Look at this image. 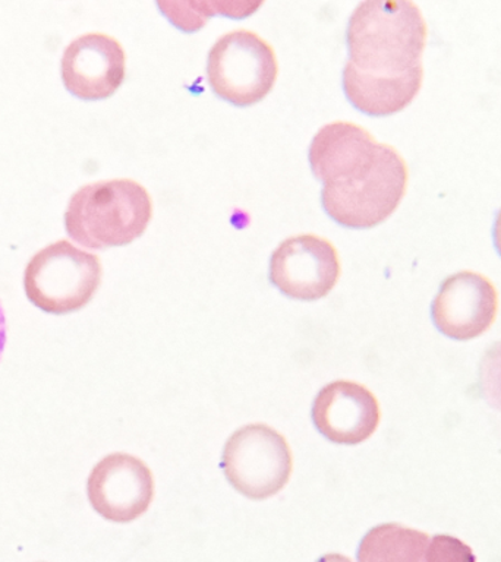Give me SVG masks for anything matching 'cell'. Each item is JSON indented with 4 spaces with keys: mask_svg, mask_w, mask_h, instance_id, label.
<instances>
[{
    "mask_svg": "<svg viewBox=\"0 0 501 562\" xmlns=\"http://www.w3.org/2000/svg\"><path fill=\"white\" fill-rule=\"evenodd\" d=\"M428 29L408 0H368L347 22V65L371 77H400L422 66Z\"/></svg>",
    "mask_w": 501,
    "mask_h": 562,
    "instance_id": "1",
    "label": "cell"
},
{
    "mask_svg": "<svg viewBox=\"0 0 501 562\" xmlns=\"http://www.w3.org/2000/svg\"><path fill=\"white\" fill-rule=\"evenodd\" d=\"M152 217V196L143 184L132 179L100 180L70 196L65 228L86 248H114L144 235Z\"/></svg>",
    "mask_w": 501,
    "mask_h": 562,
    "instance_id": "2",
    "label": "cell"
},
{
    "mask_svg": "<svg viewBox=\"0 0 501 562\" xmlns=\"http://www.w3.org/2000/svg\"><path fill=\"white\" fill-rule=\"evenodd\" d=\"M408 179V165L398 149L380 143L371 165L342 182L324 184L321 204L341 226L376 227L402 202Z\"/></svg>",
    "mask_w": 501,
    "mask_h": 562,
    "instance_id": "3",
    "label": "cell"
},
{
    "mask_svg": "<svg viewBox=\"0 0 501 562\" xmlns=\"http://www.w3.org/2000/svg\"><path fill=\"white\" fill-rule=\"evenodd\" d=\"M100 258L77 248L68 240L38 250L25 268L26 297L38 310L66 315L82 310L101 284Z\"/></svg>",
    "mask_w": 501,
    "mask_h": 562,
    "instance_id": "4",
    "label": "cell"
},
{
    "mask_svg": "<svg viewBox=\"0 0 501 562\" xmlns=\"http://www.w3.org/2000/svg\"><path fill=\"white\" fill-rule=\"evenodd\" d=\"M279 74L276 53L249 30H235L213 44L207 59V79L220 99L248 108L266 99Z\"/></svg>",
    "mask_w": 501,
    "mask_h": 562,
    "instance_id": "5",
    "label": "cell"
},
{
    "mask_svg": "<svg viewBox=\"0 0 501 562\" xmlns=\"http://www.w3.org/2000/svg\"><path fill=\"white\" fill-rule=\"evenodd\" d=\"M292 468L288 441L268 425H246L232 434L224 446V476L249 499L263 501L279 494L289 482Z\"/></svg>",
    "mask_w": 501,
    "mask_h": 562,
    "instance_id": "6",
    "label": "cell"
},
{
    "mask_svg": "<svg viewBox=\"0 0 501 562\" xmlns=\"http://www.w3.org/2000/svg\"><path fill=\"white\" fill-rule=\"evenodd\" d=\"M341 261L332 241L315 235H299L281 241L271 255L270 281L285 296L319 301L337 284Z\"/></svg>",
    "mask_w": 501,
    "mask_h": 562,
    "instance_id": "7",
    "label": "cell"
},
{
    "mask_svg": "<svg viewBox=\"0 0 501 562\" xmlns=\"http://www.w3.org/2000/svg\"><path fill=\"white\" fill-rule=\"evenodd\" d=\"M87 494L92 508L105 520L134 521L152 504V470L138 457L114 452L101 459L91 470Z\"/></svg>",
    "mask_w": 501,
    "mask_h": 562,
    "instance_id": "8",
    "label": "cell"
},
{
    "mask_svg": "<svg viewBox=\"0 0 501 562\" xmlns=\"http://www.w3.org/2000/svg\"><path fill=\"white\" fill-rule=\"evenodd\" d=\"M499 293L486 276L459 271L439 285L431 306L433 323L443 336L457 341L474 340L494 324Z\"/></svg>",
    "mask_w": 501,
    "mask_h": 562,
    "instance_id": "9",
    "label": "cell"
},
{
    "mask_svg": "<svg viewBox=\"0 0 501 562\" xmlns=\"http://www.w3.org/2000/svg\"><path fill=\"white\" fill-rule=\"evenodd\" d=\"M60 68L70 94L87 101L109 99L125 79V50L108 34H84L65 48Z\"/></svg>",
    "mask_w": 501,
    "mask_h": 562,
    "instance_id": "10",
    "label": "cell"
},
{
    "mask_svg": "<svg viewBox=\"0 0 501 562\" xmlns=\"http://www.w3.org/2000/svg\"><path fill=\"white\" fill-rule=\"evenodd\" d=\"M311 417L315 428L329 441L338 446H358L376 432L381 419L380 404L367 386L338 380L330 382L316 394Z\"/></svg>",
    "mask_w": 501,
    "mask_h": 562,
    "instance_id": "11",
    "label": "cell"
},
{
    "mask_svg": "<svg viewBox=\"0 0 501 562\" xmlns=\"http://www.w3.org/2000/svg\"><path fill=\"white\" fill-rule=\"evenodd\" d=\"M378 147L380 143L363 126L329 123L310 145L312 173L324 184L342 182L365 169L376 158Z\"/></svg>",
    "mask_w": 501,
    "mask_h": 562,
    "instance_id": "12",
    "label": "cell"
},
{
    "mask_svg": "<svg viewBox=\"0 0 501 562\" xmlns=\"http://www.w3.org/2000/svg\"><path fill=\"white\" fill-rule=\"evenodd\" d=\"M424 68L400 77H371L358 72L352 66L343 69V90L347 100L359 112L374 117L390 116L411 104L422 87Z\"/></svg>",
    "mask_w": 501,
    "mask_h": 562,
    "instance_id": "13",
    "label": "cell"
},
{
    "mask_svg": "<svg viewBox=\"0 0 501 562\" xmlns=\"http://www.w3.org/2000/svg\"><path fill=\"white\" fill-rule=\"evenodd\" d=\"M430 536L399 522L372 527L360 540L358 562H425Z\"/></svg>",
    "mask_w": 501,
    "mask_h": 562,
    "instance_id": "14",
    "label": "cell"
},
{
    "mask_svg": "<svg viewBox=\"0 0 501 562\" xmlns=\"http://www.w3.org/2000/svg\"><path fill=\"white\" fill-rule=\"evenodd\" d=\"M261 3H193L198 9L197 12L188 11L183 3L158 2L157 7L162 9L175 26L183 31H197L205 25L207 18L213 13H222V15L231 16H248Z\"/></svg>",
    "mask_w": 501,
    "mask_h": 562,
    "instance_id": "15",
    "label": "cell"
},
{
    "mask_svg": "<svg viewBox=\"0 0 501 562\" xmlns=\"http://www.w3.org/2000/svg\"><path fill=\"white\" fill-rule=\"evenodd\" d=\"M479 390L486 402L501 412V340L488 347L479 363Z\"/></svg>",
    "mask_w": 501,
    "mask_h": 562,
    "instance_id": "16",
    "label": "cell"
},
{
    "mask_svg": "<svg viewBox=\"0 0 501 562\" xmlns=\"http://www.w3.org/2000/svg\"><path fill=\"white\" fill-rule=\"evenodd\" d=\"M425 562H477L472 548L450 535H435L426 548Z\"/></svg>",
    "mask_w": 501,
    "mask_h": 562,
    "instance_id": "17",
    "label": "cell"
},
{
    "mask_svg": "<svg viewBox=\"0 0 501 562\" xmlns=\"http://www.w3.org/2000/svg\"><path fill=\"white\" fill-rule=\"evenodd\" d=\"M4 342H7V319H4L2 303H0V358H2Z\"/></svg>",
    "mask_w": 501,
    "mask_h": 562,
    "instance_id": "18",
    "label": "cell"
},
{
    "mask_svg": "<svg viewBox=\"0 0 501 562\" xmlns=\"http://www.w3.org/2000/svg\"><path fill=\"white\" fill-rule=\"evenodd\" d=\"M492 235H494V245L497 252H499L501 257V209L499 213H497L494 231H492Z\"/></svg>",
    "mask_w": 501,
    "mask_h": 562,
    "instance_id": "19",
    "label": "cell"
},
{
    "mask_svg": "<svg viewBox=\"0 0 501 562\" xmlns=\"http://www.w3.org/2000/svg\"><path fill=\"white\" fill-rule=\"evenodd\" d=\"M316 562H352V560L342 555V553H327V555L321 557Z\"/></svg>",
    "mask_w": 501,
    "mask_h": 562,
    "instance_id": "20",
    "label": "cell"
}]
</instances>
